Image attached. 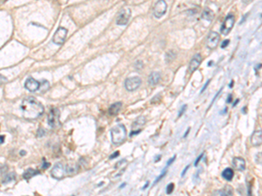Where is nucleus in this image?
<instances>
[{
  "mask_svg": "<svg viewBox=\"0 0 262 196\" xmlns=\"http://www.w3.org/2000/svg\"><path fill=\"white\" fill-rule=\"evenodd\" d=\"M23 116L26 119H36L45 112L44 106L33 97H27L23 100L21 105Z\"/></svg>",
  "mask_w": 262,
  "mask_h": 196,
  "instance_id": "1",
  "label": "nucleus"
},
{
  "mask_svg": "<svg viewBox=\"0 0 262 196\" xmlns=\"http://www.w3.org/2000/svg\"><path fill=\"white\" fill-rule=\"evenodd\" d=\"M110 133H111L112 143L116 146L121 145L122 142H124L127 137V130L123 125H117L115 127H113L110 131Z\"/></svg>",
  "mask_w": 262,
  "mask_h": 196,
  "instance_id": "2",
  "label": "nucleus"
},
{
  "mask_svg": "<svg viewBox=\"0 0 262 196\" xmlns=\"http://www.w3.org/2000/svg\"><path fill=\"white\" fill-rule=\"evenodd\" d=\"M234 21H235L234 16L232 14H229L227 17L225 18L223 25L221 26V29H220L221 34L224 35V36H226L231 31L232 28L233 27Z\"/></svg>",
  "mask_w": 262,
  "mask_h": 196,
  "instance_id": "3",
  "label": "nucleus"
},
{
  "mask_svg": "<svg viewBox=\"0 0 262 196\" xmlns=\"http://www.w3.org/2000/svg\"><path fill=\"white\" fill-rule=\"evenodd\" d=\"M67 174V166H64L61 163H57L53 166L52 171H51V175L52 178L56 180H60L65 176V174Z\"/></svg>",
  "mask_w": 262,
  "mask_h": 196,
  "instance_id": "4",
  "label": "nucleus"
},
{
  "mask_svg": "<svg viewBox=\"0 0 262 196\" xmlns=\"http://www.w3.org/2000/svg\"><path fill=\"white\" fill-rule=\"evenodd\" d=\"M167 11V4L164 0H159L156 2V4L154 6V10H153V13L154 16L156 18H160L162 17L166 13Z\"/></svg>",
  "mask_w": 262,
  "mask_h": 196,
  "instance_id": "5",
  "label": "nucleus"
},
{
  "mask_svg": "<svg viewBox=\"0 0 262 196\" xmlns=\"http://www.w3.org/2000/svg\"><path fill=\"white\" fill-rule=\"evenodd\" d=\"M67 35V30L64 27H60L58 30H56V32L53 35L52 42L55 44H59V45L62 44L66 40Z\"/></svg>",
  "mask_w": 262,
  "mask_h": 196,
  "instance_id": "6",
  "label": "nucleus"
},
{
  "mask_svg": "<svg viewBox=\"0 0 262 196\" xmlns=\"http://www.w3.org/2000/svg\"><path fill=\"white\" fill-rule=\"evenodd\" d=\"M131 16V11L129 8H124L119 13L117 19H116V24L118 26H125L128 24L129 18Z\"/></svg>",
  "mask_w": 262,
  "mask_h": 196,
  "instance_id": "7",
  "label": "nucleus"
},
{
  "mask_svg": "<svg viewBox=\"0 0 262 196\" xmlns=\"http://www.w3.org/2000/svg\"><path fill=\"white\" fill-rule=\"evenodd\" d=\"M142 80L139 77H132L126 79L125 81V87L129 91H136L138 87L141 86Z\"/></svg>",
  "mask_w": 262,
  "mask_h": 196,
  "instance_id": "8",
  "label": "nucleus"
},
{
  "mask_svg": "<svg viewBox=\"0 0 262 196\" xmlns=\"http://www.w3.org/2000/svg\"><path fill=\"white\" fill-rule=\"evenodd\" d=\"M219 39H220V36L219 35V33H217L216 31H211L207 37L206 46L210 50H213L218 46Z\"/></svg>",
  "mask_w": 262,
  "mask_h": 196,
  "instance_id": "9",
  "label": "nucleus"
},
{
  "mask_svg": "<svg viewBox=\"0 0 262 196\" xmlns=\"http://www.w3.org/2000/svg\"><path fill=\"white\" fill-rule=\"evenodd\" d=\"M40 86H41V83L37 81L36 79L32 78V77L27 78L26 82H25V88L27 89L29 91H32V92H34V91L39 90Z\"/></svg>",
  "mask_w": 262,
  "mask_h": 196,
  "instance_id": "10",
  "label": "nucleus"
},
{
  "mask_svg": "<svg viewBox=\"0 0 262 196\" xmlns=\"http://www.w3.org/2000/svg\"><path fill=\"white\" fill-rule=\"evenodd\" d=\"M146 123V119L143 116H140L136 119V120L134 122L133 125H132V131H131V133L130 135L133 136L134 134H137L139 133L141 131H142V127Z\"/></svg>",
  "mask_w": 262,
  "mask_h": 196,
  "instance_id": "11",
  "label": "nucleus"
},
{
  "mask_svg": "<svg viewBox=\"0 0 262 196\" xmlns=\"http://www.w3.org/2000/svg\"><path fill=\"white\" fill-rule=\"evenodd\" d=\"M59 117H60V114H59V111L58 109L53 108L50 111V113L48 115V124L49 126L51 127H55V126L57 125V123L59 122Z\"/></svg>",
  "mask_w": 262,
  "mask_h": 196,
  "instance_id": "12",
  "label": "nucleus"
},
{
  "mask_svg": "<svg viewBox=\"0 0 262 196\" xmlns=\"http://www.w3.org/2000/svg\"><path fill=\"white\" fill-rule=\"evenodd\" d=\"M201 61H202V58H201L200 54H196L191 58L189 65V72L190 73H192L193 72H195L196 70L198 69V67L201 64Z\"/></svg>",
  "mask_w": 262,
  "mask_h": 196,
  "instance_id": "13",
  "label": "nucleus"
},
{
  "mask_svg": "<svg viewBox=\"0 0 262 196\" xmlns=\"http://www.w3.org/2000/svg\"><path fill=\"white\" fill-rule=\"evenodd\" d=\"M251 143L253 146L259 147L262 144V131H254L251 136Z\"/></svg>",
  "mask_w": 262,
  "mask_h": 196,
  "instance_id": "14",
  "label": "nucleus"
},
{
  "mask_svg": "<svg viewBox=\"0 0 262 196\" xmlns=\"http://www.w3.org/2000/svg\"><path fill=\"white\" fill-rule=\"evenodd\" d=\"M232 166L238 171H244L245 169V161L241 157H235L232 160Z\"/></svg>",
  "mask_w": 262,
  "mask_h": 196,
  "instance_id": "15",
  "label": "nucleus"
},
{
  "mask_svg": "<svg viewBox=\"0 0 262 196\" xmlns=\"http://www.w3.org/2000/svg\"><path fill=\"white\" fill-rule=\"evenodd\" d=\"M121 106H122V104L121 102H117V103L111 105V106L108 108V113L110 115H116V114H117L120 112V110L121 109Z\"/></svg>",
  "mask_w": 262,
  "mask_h": 196,
  "instance_id": "16",
  "label": "nucleus"
},
{
  "mask_svg": "<svg viewBox=\"0 0 262 196\" xmlns=\"http://www.w3.org/2000/svg\"><path fill=\"white\" fill-rule=\"evenodd\" d=\"M160 78H161V76H160L159 72H152L150 75V77H149V84L151 85V86H155V85H156L159 82Z\"/></svg>",
  "mask_w": 262,
  "mask_h": 196,
  "instance_id": "17",
  "label": "nucleus"
},
{
  "mask_svg": "<svg viewBox=\"0 0 262 196\" xmlns=\"http://www.w3.org/2000/svg\"><path fill=\"white\" fill-rule=\"evenodd\" d=\"M202 17L204 19H205L207 21H211L214 17V12L210 10V8H206L204 10V12L202 13Z\"/></svg>",
  "mask_w": 262,
  "mask_h": 196,
  "instance_id": "18",
  "label": "nucleus"
},
{
  "mask_svg": "<svg viewBox=\"0 0 262 196\" xmlns=\"http://www.w3.org/2000/svg\"><path fill=\"white\" fill-rule=\"evenodd\" d=\"M233 194V190H232V187L230 186H226L225 187L222 189V190H219V191H216L214 192V194H218V195H232Z\"/></svg>",
  "mask_w": 262,
  "mask_h": 196,
  "instance_id": "19",
  "label": "nucleus"
},
{
  "mask_svg": "<svg viewBox=\"0 0 262 196\" xmlns=\"http://www.w3.org/2000/svg\"><path fill=\"white\" fill-rule=\"evenodd\" d=\"M37 174H39V170L29 168V169H27L26 172L24 173V174H23V178L25 179V180H29V179L33 177L35 175H37Z\"/></svg>",
  "mask_w": 262,
  "mask_h": 196,
  "instance_id": "20",
  "label": "nucleus"
},
{
  "mask_svg": "<svg viewBox=\"0 0 262 196\" xmlns=\"http://www.w3.org/2000/svg\"><path fill=\"white\" fill-rule=\"evenodd\" d=\"M222 176L225 180H226L227 181H230V180H232L233 176H234V172L232 168L228 167L226 169L224 170L223 173H222Z\"/></svg>",
  "mask_w": 262,
  "mask_h": 196,
  "instance_id": "21",
  "label": "nucleus"
},
{
  "mask_svg": "<svg viewBox=\"0 0 262 196\" xmlns=\"http://www.w3.org/2000/svg\"><path fill=\"white\" fill-rule=\"evenodd\" d=\"M15 180V174H14V173H12V174H6L2 182L7 183V182H10V181H12V180Z\"/></svg>",
  "mask_w": 262,
  "mask_h": 196,
  "instance_id": "22",
  "label": "nucleus"
},
{
  "mask_svg": "<svg viewBox=\"0 0 262 196\" xmlns=\"http://www.w3.org/2000/svg\"><path fill=\"white\" fill-rule=\"evenodd\" d=\"M175 57H176V54H175V52H172V51H171V52H169L166 54V56H165V59H166V62L167 63H169V62H171V61H172L174 58H175Z\"/></svg>",
  "mask_w": 262,
  "mask_h": 196,
  "instance_id": "23",
  "label": "nucleus"
},
{
  "mask_svg": "<svg viewBox=\"0 0 262 196\" xmlns=\"http://www.w3.org/2000/svg\"><path fill=\"white\" fill-rule=\"evenodd\" d=\"M255 161L259 165L262 166V152H258L255 156Z\"/></svg>",
  "mask_w": 262,
  "mask_h": 196,
  "instance_id": "24",
  "label": "nucleus"
},
{
  "mask_svg": "<svg viewBox=\"0 0 262 196\" xmlns=\"http://www.w3.org/2000/svg\"><path fill=\"white\" fill-rule=\"evenodd\" d=\"M174 190V184L173 183H170L166 187V194H171V193Z\"/></svg>",
  "mask_w": 262,
  "mask_h": 196,
  "instance_id": "25",
  "label": "nucleus"
},
{
  "mask_svg": "<svg viewBox=\"0 0 262 196\" xmlns=\"http://www.w3.org/2000/svg\"><path fill=\"white\" fill-rule=\"evenodd\" d=\"M46 86H49V82L48 81H47V80H43V84H41V86H40V89H41V91H47L49 87H46Z\"/></svg>",
  "mask_w": 262,
  "mask_h": 196,
  "instance_id": "26",
  "label": "nucleus"
},
{
  "mask_svg": "<svg viewBox=\"0 0 262 196\" xmlns=\"http://www.w3.org/2000/svg\"><path fill=\"white\" fill-rule=\"evenodd\" d=\"M44 135H46V131L44 130L43 128H39V130H38V137L39 138H41V137H43Z\"/></svg>",
  "mask_w": 262,
  "mask_h": 196,
  "instance_id": "27",
  "label": "nucleus"
},
{
  "mask_svg": "<svg viewBox=\"0 0 262 196\" xmlns=\"http://www.w3.org/2000/svg\"><path fill=\"white\" fill-rule=\"evenodd\" d=\"M186 108H187V105H183V106H182V108H181L180 112H179V113H178V118L181 117V116H182V115L184 114V113L185 112Z\"/></svg>",
  "mask_w": 262,
  "mask_h": 196,
  "instance_id": "28",
  "label": "nucleus"
},
{
  "mask_svg": "<svg viewBox=\"0 0 262 196\" xmlns=\"http://www.w3.org/2000/svg\"><path fill=\"white\" fill-rule=\"evenodd\" d=\"M165 174H166V171H163V173H162V174H160V175H159L158 178H156V180H155V183H154V184H156V183L159 182V180L163 179V176H164V175H165Z\"/></svg>",
  "mask_w": 262,
  "mask_h": 196,
  "instance_id": "29",
  "label": "nucleus"
},
{
  "mask_svg": "<svg viewBox=\"0 0 262 196\" xmlns=\"http://www.w3.org/2000/svg\"><path fill=\"white\" fill-rule=\"evenodd\" d=\"M48 166H50V163H48V162H47V161L44 160L42 167H43L44 169H47V168H48Z\"/></svg>",
  "mask_w": 262,
  "mask_h": 196,
  "instance_id": "30",
  "label": "nucleus"
},
{
  "mask_svg": "<svg viewBox=\"0 0 262 196\" xmlns=\"http://www.w3.org/2000/svg\"><path fill=\"white\" fill-rule=\"evenodd\" d=\"M229 42H230V40H228V39H227V40H225L223 43L221 44V47H222V48L226 47L228 44H229Z\"/></svg>",
  "mask_w": 262,
  "mask_h": 196,
  "instance_id": "31",
  "label": "nucleus"
},
{
  "mask_svg": "<svg viewBox=\"0 0 262 196\" xmlns=\"http://www.w3.org/2000/svg\"><path fill=\"white\" fill-rule=\"evenodd\" d=\"M118 156H119V152L117 151V152H114V153L112 154L111 156L109 157V159H110V160H113L114 158H116V157H118Z\"/></svg>",
  "mask_w": 262,
  "mask_h": 196,
  "instance_id": "32",
  "label": "nucleus"
},
{
  "mask_svg": "<svg viewBox=\"0 0 262 196\" xmlns=\"http://www.w3.org/2000/svg\"><path fill=\"white\" fill-rule=\"evenodd\" d=\"M203 156H204V153H201V154H200V156L198 157V159H197V161H196V162H195V166H198V164L199 163V161H201V159H202Z\"/></svg>",
  "mask_w": 262,
  "mask_h": 196,
  "instance_id": "33",
  "label": "nucleus"
},
{
  "mask_svg": "<svg viewBox=\"0 0 262 196\" xmlns=\"http://www.w3.org/2000/svg\"><path fill=\"white\" fill-rule=\"evenodd\" d=\"M175 159H176V156H173V157H172V159H171V160H170V161H168V163H167V166H170V165H171V163H173V161H174V160H175Z\"/></svg>",
  "mask_w": 262,
  "mask_h": 196,
  "instance_id": "34",
  "label": "nucleus"
},
{
  "mask_svg": "<svg viewBox=\"0 0 262 196\" xmlns=\"http://www.w3.org/2000/svg\"><path fill=\"white\" fill-rule=\"evenodd\" d=\"M189 167H190V166H186V168H185V169H184V171L182 172V174H181V175H182V177H183V176H185V173L187 172V170L189 169Z\"/></svg>",
  "mask_w": 262,
  "mask_h": 196,
  "instance_id": "35",
  "label": "nucleus"
},
{
  "mask_svg": "<svg viewBox=\"0 0 262 196\" xmlns=\"http://www.w3.org/2000/svg\"><path fill=\"white\" fill-rule=\"evenodd\" d=\"M209 83H210V79H209V80L207 81L206 84H205V85L204 86V87H203V88H202V90H201V92H204V91H205V88H206V87L208 86V84H209Z\"/></svg>",
  "mask_w": 262,
  "mask_h": 196,
  "instance_id": "36",
  "label": "nucleus"
},
{
  "mask_svg": "<svg viewBox=\"0 0 262 196\" xmlns=\"http://www.w3.org/2000/svg\"><path fill=\"white\" fill-rule=\"evenodd\" d=\"M232 94H230V95H229V97H228V100H226V102H227V103H231V101H232Z\"/></svg>",
  "mask_w": 262,
  "mask_h": 196,
  "instance_id": "37",
  "label": "nucleus"
},
{
  "mask_svg": "<svg viewBox=\"0 0 262 196\" xmlns=\"http://www.w3.org/2000/svg\"><path fill=\"white\" fill-rule=\"evenodd\" d=\"M0 138H1V144H3L4 141V136L1 135V136H0Z\"/></svg>",
  "mask_w": 262,
  "mask_h": 196,
  "instance_id": "38",
  "label": "nucleus"
},
{
  "mask_svg": "<svg viewBox=\"0 0 262 196\" xmlns=\"http://www.w3.org/2000/svg\"><path fill=\"white\" fill-rule=\"evenodd\" d=\"M251 1H252V0H242V2L245 3V4H249Z\"/></svg>",
  "mask_w": 262,
  "mask_h": 196,
  "instance_id": "39",
  "label": "nucleus"
},
{
  "mask_svg": "<svg viewBox=\"0 0 262 196\" xmlns=\"http://www.w3.org/2000/svg\"><path fill=\"white\" fill-rule=\"evenodd\" d=\"M189 132H190V128H189V129H188V130H187V132H186V133H185V134L184 135V138H185V137H186V136L188 135V133H189Z\"/></svg>",
  "mask_w": 262,
  "mask_h": 196,
  "instance_id": "40",
  "label": "nucleus"
},
{
  "mask_svg": "<svg viewBox=\"0 0 262 196\" xmlns=\"http://www.w3.org/2000/svg\"><path fill=\"white\" fill-rule=\"evenodd\" d=\"M25 154H26V152H25V151H21V152H20V155H25Z\"/></svg>",
  "mask_w": 262,
  "mask_h": 196,
  "instance_id": "41",
  "label": "nucleus"
},
{
  "mask_svg": "<svg viewBox=\"0 0 262 196\" xmlns=\"http://www.w3.org/2000/svg\"><path fill=\"white\" fill-rule=\"evenodd\" d=\"M148 185H149V183L147 182V183H146V185H145V186H144V187H143V188H142V189H145V188H146V187H148Z\"/></svg>",
  "mask_w": 262,
  "mask_h": 196,
  "instance_id": "42",
  "label": "nucleus"
},
{
  "mask_svg": "<svg viewBox=\"0 0 262 196\" xmlns=\"http://www.w3.org/2000/svg\"><path fill=\"white\" fill-rule=\"evenodd\" d=\"M125 185H126V184H125V183H124V184H123V185H121V187H120V188H121V187H124Z\"/></svg>",
  "mask_w": 262,
  "mask_h": 196,
  "instance_id": "43",
  "label": "nucleus"
},
{
  "mask_svg": "<svg viewBox=\"0 0 262 196\" xmlns=\"http://www.w3.org/2000/svg\"><path fill=\"white\" fill-rule=\"evenodd\" d=\"M232 84H233V81H232V82H231V85H230V87H232Z\"/></svg>",
  "mask_w": 262,
  "mask_h": 196,
  "instance_id": "44",
  "label": "nucleus"
}]
</instances>
